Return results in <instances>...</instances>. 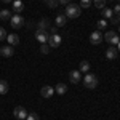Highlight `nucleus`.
<instances>
[{"label": "nucleus", "instance_id": "nucleus-1", "mask_svg": "<svg viewBox=\"0 0 120 120\" xmlns=\"http://www.w3.org/2000/svg\"><path fill=\"white\" fill-rule=\"evenodd\" d=\"M64 15L67 19H75L82 15V8L77 3H69V5H66V8H64Z\"/></svg>", "mask_w": 120, "mask_h": 120}, {"label": "nucleus", "instance_id": "nucleus-2", "mask_svg": "<svg viewBox=\"0 0 120 120\" xmlns=\"http://www.w3.org/2000/svg\"><path fill=\"white\" fill-rule=\"evenodd\" d=\"M82 82H83V86H86V88H90V90H94V88L98 86V77H96L94 74L86 72Z\"/></svg>", "mask_w": 120, "mask_h": 120}, {"label": "nucleus", "instance_id": "nucleus-3", "mask_svg": "<svg viewBox=\"0 0 120 120\" xmlns=\"http://www.w3.org/2000/svg\"><path fill=\"white\" fill-rule=\"evenodd\" d=\"M24 22H26V19L22 18L21 15H11V18H10V24H11V27H13V29L22 27Z\"/></svg>", "mask_w": 120, "mask_h": 120}, {"label": "nucleus", "instance_id": "nucleus-4", "mask_svg": "<svg viewBox=\"0 0 120 120\" xmlns=\"http://www.w3.org/2000/svg\"><path fill=\"white\" fill-rule=\"evenodd\" d=\"M104 40H106L107 43H111L112 46H115L120 42V37H119V34H117V32L109 30V32H106V34H104Z\"/></svg>", "mask_w": 120, "mask_h": 120}, {"label": "nucleus", "instance_id": "nucleus-5", "mask_svg": "<svg viewBox=\"0 0 120 120\" xmlns=\"http://www.w3.org/2000/svg\"><path fill=\"white\" fill-rule=\"evenodd\" d=\"M35 38H37L40 43H48L50 32H48V30H43V29H37V32H35Z\"/></svg>", "mask_w": 120, "mask_h": 120}, {"label": "nucleus", "instance_id": "nucleus-6", "mask_svg": "<svg viewBox=\"0 0 120 120\" xmlns=\"http://www.w3.org/2000/svg\"><path fill=\"white\" fill-rule=\"evenodd\" d=\"M61 42H63V38H61L59 34H51L50 38H48V45H50V48H58V46L61 45Z\"/></svg>", "mask_w": 120, "mask_h": 120}, {"label": "nucleus", "instance_id": "nucleus-7", "mask_svg": "<svg viewBox=\"0 0 120 120\" xmlns=\"http://www.w3.org/2000/svg\"><path fill=\"white\" fill-rule=\"evenodd\" d=\"M101 42H102V32L101 30H94V32L90 34V43H93V45H99Z\"/></svg>", "mask_w": 120, "mask_h": 120}, {"label": "nucleus", "instance_id": "nucleus-8", "mask_svg": "<svg viewBox=\"0 0 120 120\" xmlns=\"http://www.w3.org/2000/svg\"><path fill=\"white\" fill-rule=\"evenodd\" d=\"M13 55H15V48L11 45L0 46V56H3V58H11Z\"/></svg>", "mask_w": 120, "mask_h": 120}, {"label": "nucleus", "instance_id": "nucleus-9", "mask_svg": "<svg viewBox=\"0 0 120 120\" xmlns=\"http://www.w3.org/2000/svg\"><path fill=\"white\" fill-rule=\"evenodd\" d=\"M27 114H29V112L26 111L24 107H21V106H18V107H15V109H13V115H15L18 120L26 119V117H27Z\"/></svg>", "mask_w": 120, "mask_h": 120}, {"label": "nucleus", "instance_id": "nucleus-10", "mask_svg": "<svg viewBox=\"0 0 120 120\" xmlns=\"http://www.w3.org/2000/svg\"><path fill=\"white\" fill-rule=\"evenodd\" d=\"M53 93H55V88H53V86L45 85V86H42V90H40V96L48 99V98H51V96H53Z\"/></svg>", "mask_w": 120, "mask_h": 120}, {"label": "nucleus", "instance_id": "nucleus-11", "mask_svg": "<svg viewBox=\"0 0 120 120\" xmlns=\"http://www.w3.org/2000/svg\"><path fill=\"white\" fill-rule=\"evenodd\" d=\"M80 74H82L80 71H71L69 72V80L72 83H80L82 82V75Z\"/></svg>", "mask_w": 120, "mask_h": 120}, {"label": "nucleus", "instance_id": "nucleus-12", "mask_svg": "<svg viewBox=\"0 0 120 120\" xmlns=\"http://www.w3.org/2000/svg\"><path fill=\"white\" fill-rule=\"evenodd\" d=\"M117 56H119V50H117L115 46H111V48L106 50V58H107V59H115Z\"/></svg>", "mask_w": 120, "mask_h": 120}, {"label": "nucleus", "instance_id": "nucleus-13", "mask_svg": "<svg viewBox=\"0 0 120 120\" xmlns=\"http://www.w3.org/2000/svg\"><path fill=\"white\" fill-rule=\"evenodd\" d=\"M55 22H56V27H64L66 22H67L66 15H58V16H56V19H55Z\"/></svg>", "mask_w": 120, "mask_h": 120}, {"label": "nucleus", "instance_id": "nucleus-14", "mask_svg": "<svg viewBox=\"0 0 120 120\" xmlns=\"http://www.w3.org/2000/svg\"><path fill=\"white\" fill-rule=\"evenodd\" d=\"M22 10H24L22 0H13V11H16V15H19Z\"/></svg>", "mask_w": 120, "mask_h": 120}, {"label": "nucleus", "instance_id": "nucleus-15", "mask_svg": "<svg viewBox=\"0 0 120 120\" xmlns=\"http://www.w3.org/2000/svg\"><path fill=\"white\" fill-rule=\"evenodd\" d=\"M51 27V22H50V19L48 18H43L38 21V29H43V30H48V29Z\"/></svg>", "mask_w": 120, "mask_h": 120}, {"label": "nucleus", "instance_id": "nucleus-16", "mask_svg": "<svg viewBox=\"0 0 120 120\" xmlns=\"http://www.w3.org/2000/svg\"><path fill=\"white\" fill-rule=\"evenodd\" d=\"M10 18H11V11L7 8H3V10H0V19L2 21H10Z\"/></svg>", "mask_w": 120, "mask_h": 120}, {"label": "nucleus", "instance_id": "nucleus-17", "mask_svg": "<svg viewBox=\"0 0 120 120\" xmlns=\"http://www.w3.org/2000/svg\"><path fill=\"white\" fill-rule=\"evenodd\" d=\"M7 40L10 42V45H18L19 43V37L16 35V34H10V35H7Z\"/></svg>", "mask_w": 120, "mask_h": 120}, {"label": "nucleus", "instance_id": "nucleus-18", "mask_svg": "<svg viewBox=\"0 0 120 120\" xmlns=\"http://www.w3.org/2000/svg\"><path fill=\"white\" fill-rule=\"evenodd\" d=\"M101 13H102V18H106V19H111L112 16H114V11H112V8H104L101 10Z\"/></svg>", "mask_w": 120, "mask_h": 120}, {"label": "nucleus", "instance_id": "nucleus-19", "mask_svg": "<svg viewBox=\"0 0 120 120\" xmlns=\"http://www.w3.org/2000/svg\"><path fill=\"white\" fill-rule=\"evenodd\" d=\"M55 91L58 93V94H64V93L67 91V86H66L64 83H58L55 86Z\"/></svg>", "mask_w": 120, "mask_h": 120}, {"label": "nucleus", "instance_id": "nucleus-20", "mask_svg": "<svg viewBox=\"0 0 120 120\" xmlns=\"http://www.w3.org/2000/svg\"><path fill=\"white\" fill-rule=\"evenodd\" d=\"M8 90H10L8 83L5 82V80H0V94H7Z\"/></svg>", "mask_w": 120, "mask_h": 120}, {"label": "nucleus", "instance_id": "nucleus-21", "mask_svg": "<svg viewBox=\"0 0 120 120\" xmlns=\"http://www.w3.org/2000/svg\"><path fill=\"white\" fill-rule=\"evenodd\" d=\"M80 72H83V74L90 72V61H82L80 63Z\"/></svg>", "mask_w": 120, "mask_h": 120}, {"label": "nucleus", "instance_id": "nucleus-22", "mask_svg": "<svg viewBox=\"0 0 120 120\" xmlns=\"http://www.w3.org/2000/svg\"><path fill=\"white\" fill-rule=\"evenodd\" d=\"M106 26H107V21L106 19H101V21H98L96 22V30H102V29H106Z\"/></svg>", "mask_w": 120, "mask_h": 120}, {"label": "nucleus", "instance_id": "nucleus-23", "mask_svg": "<svg viewBox=\"0 0 120 120\" xmlns=\"http://www.w3.org/2000/svg\"><path fill=\"white\" fill-rule=\"evenodd\" d=\"M93 3H94L96 8H99V10H102L106 7V0H93Z\"/></svg>", "mask_w": 120, "mask_h": 120}, {"label": "nucleus", "instance_id": "nucleus-24", "mask_svg": "<svg viewBox=\"0 0 120 120\" xmlns=\"http://www.w3.org/2000/svg\"><path fill=\"white\" fill-rule=\"evenodd\" d=\"M43 2H45V3L48 5V7H50V8H53V10H55L56 7L59 5V3H58V0H43Z\"/></svg>", "mask_w": 120, "mask_h": 120}, {"label": "nucleus", "instance_id": "nucleus-25", "mask_svg": "<svg viewBox=\"0 0 120 120\" xmlns=\"http://www.w3.org/2000/svg\"><path fill=\"white\" fill-rule=\"evenodd\" d=\"M50 51V45H46V43H42V46H40V53L42 55H46Z\"/></svg>", "mask_w": 120, "mask_h": 120}, {"label": "nucleus", "instance_id": "nucleus-26", "mask_svg": "<svg viewBox=\"0 0 120 120\" xmlns=\"http://www.w3.org/2000/svg\"><path fill=\"white\" fill-rule=\"evenodd\" d=\"M91 0H80V8H90Z\"/></svg>", "mask_w": 120, "mask_h": 120}, {"label": "nucleus", "instance_id": "nucleus-27", "mask_svg": "<svg viewBox=\"0 0 120 120\" xmlns=\"http://www.w3.org/2000/svg\"><path fill=\"white\" fill-rule=\"evenodd\" d=\"M26 120H38V115L35 114V112H29L27 117H26Z\"/></svg>", "mask_w": 120, "mask_h": 120}, {"label": "nucleus", "instance_id": "nucleus-28", "mask_svg": "<svg viewBox=\"0 0 120 120\" xmlns=\"http://www.w3.org/2000/svg\"><path fill=\"white\" fill-rule=\"evenodd\" d=\"M7 35H8V34H7V30H5L3 27H0V42H2V40H5Z\"/></svg>", "mask_w": 120, "mask_h": 120}, {"label": "nucleus", "instance_id": "nucleus-29", "mask_svg": "<svg viewBox=\"0 0 120 120\" xmlns=\"http://www.w3.org/2000/svg\"><path fill=\"white\" fill-rule=\"evenodd\" d=\"M111 22H112V24H120V16H112Z\"/></svg>", "mask_w": 120, "mask_h": 120}, {"label": "nucleus", "instance_id": "nucleus-30", "mask_svg": "<svg viewBox=\"0 0 120 120\" xmlns=\"http://www.w3.org/2000/svg\"><path fill=\"white\" fill-rule=\"evenodd\" d=\"M112 11L115 13V16H120V5H115V8H112Z\"/></svg>", "mask_w": 120, "mask_h": 120}, {"label": "nucleus", "instance_id": "nucleus-31", "mask_svg": "<svg viewBox=\"0 0 120 120\" xmlns=\"http://www.w3.org/2000/svg\"><path fill=\"white\" fill-rule=\"evenodd\" d=\"M48 32H50V34H58V27H56V26H51V27L48 29Z\"/></svg>", "mask_w": 120, "mask_h": 120}, {"label": "nucleus", "instance_id": "nucleus-32", "mask_svg": "<svg viewBox=\"0 0 120 120\" xmlns=\"http://www.w3.org/2000/svg\"><path fill=\"white\" fill-rule=\"evenodd\" d=\"M58 3H61V5H69L71 0H58Z\"/></svg>", "mask_w": 120, "mask_h": 120}, {"label": "nucleus", "instance_id": "nucleus-33", "mask_svg": "<svg viewBox=\"0 0 120 120\" xmlns=\"http://www.w3.org/2000/svg\"><path fill=\"white\" fill-rule=\"evenodd\" d=\"M2 2H3V3H11L13 0H2Z\"/></svg>", "mask_w": 120, "mask_h": 120}, {"label": "nucleus", "instance_id": "nucleus-34", "mask_svg": "<svg viewBox=\"0 0 120 120\" xmlns=\"http://www.w3.org/2000/svg\"><path fill=\"white\" fill-rule=\"evenodd\" d=\"M22 120H26V119H22Z\"/></svg>", "mask_w": 120, "mask_h": 120}]
</instances>
